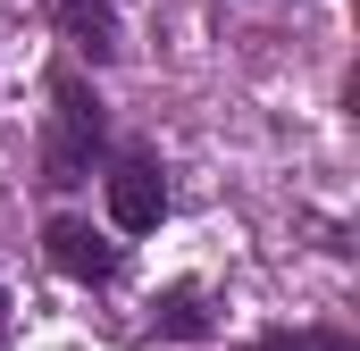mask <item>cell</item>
<instances>
[{
  "label": "cell",
  "mask_w": 360,
  "mask_h": 351,
  "mask_svg": "<svg viewBox=\"0 0 360 351\" xmlns=\"http://www.w3.org/2000/svg\"><path fill=\"white\" fill-rule=\"evenodd\" d=\"M92 151H101V100L76 76H59V134H51V184H84Z\"/></svg>",
  "instance_id": "cell-1"
},
{
  "label": "cell",
  "mask_w": 360,
  "mask_h": 351,
  "mask_svg": "<svg viewBox=\"0 0 360 351\" xmlns=\"http://www.w3.org/2000/svg\"><path fill=\"white\" fill-rule=\"evenodd\" d=\"M109 218L126 226V234H151L160 218H168V184L151 159H117L109 168Z\"/></svg>",
  "instance_id": "cell-2"
},
{
  "label": "cell",
  "mask_w": 360,
  "mask_h": 351,
  "mask_svg": "<svg viewBox=\"0 0 360 351\" xmlns=\"http://www.w3.org/2000/svg\"><path fill=\"white\" fill-rule=\"evenodd\" d=\"M42 251H51V267H59L68 284H109V276H117V251H109V243L92 234L84 218H51Z\"/></svg>",
  "instance_id": "cell-3"
},
{
  "label": "cell",
  "mask_w": 360,
  "mask_h": 351,
  "mask_svg": "<svg viewBox=\"0 0 360 351\" xmlns=\"http://www.w3.org/2000/svg\"><path fill=\"white\" fill-rule=\"evenodd\" d=\"M151 326L176 335V343H201V335H210V301H201L193 284H168V293L151 301Z\"/></svg>",
  "instance_id": "cell-4"
},
{
  "label": "cell",
  "mask_w": 360,
  "mask_h": 351,
  "mask_svg": "<svg viewBox=\"0 0 360 351\" xmlns=\"http://www.w3.org/2000/svg\"><path fill=\"white\" fill-rule=\"evenodd\" d=\"M59 8H68V25L84 34L92 59H109V51H117V17H109V0H59Z\"/></svg>",
  "instance_id": "cell-5"
},
{
  "label": "cell",
  "mask_w": 360,
  "mask_h": 351,
  "mask_svg": "<svg viewBox=\"0 0 360 351\" xmlns=\"http://www.w3.org/2000/svg\"><path fill=\"white\" fill-rule=\"evenodd\" d=\"M252 351H352L344 335H319V326H276V335H260Z\"/></svg>",
  "instance_id": "cell-6"
}]
</instances>
